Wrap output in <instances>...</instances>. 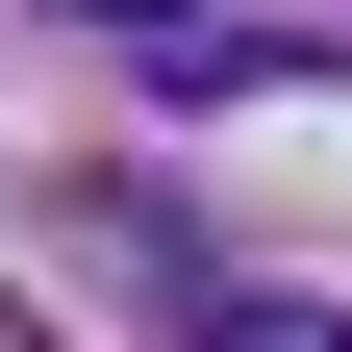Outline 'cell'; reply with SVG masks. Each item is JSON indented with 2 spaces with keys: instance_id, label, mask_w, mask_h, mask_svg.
<instances>
[{
  "instance_id": "6da1fadb",
  "label": "cell",
  "mask_w": 352,
  "mask_h": 352,
  "mask_svg": "<svg viewBox=\"0 0 352 352\" xmlns=\"http://www.w3.org/2000/svg\"><path fill=\"white\" fill-rule=\"evenodd\" d=\"M176 352H352V302H327V277H201V252H176Z\"/></svg>"
},
{
  "instance_id": "7a4b0ae2",
  "label": "cell",
  "mask_w": 352,
  "mask_h": 352,
  "mask_svg": "<svg viewBox=\"0 0 352 352\" xmlns=\"http://www.w3.org/2000/svg\"><path fill=\"white\" fill-rule=\"evenodd\" d=\"M76 25H126V51H151V76H252L227 25H201V0H76Z\"/></svg>"
}]
</instances>
